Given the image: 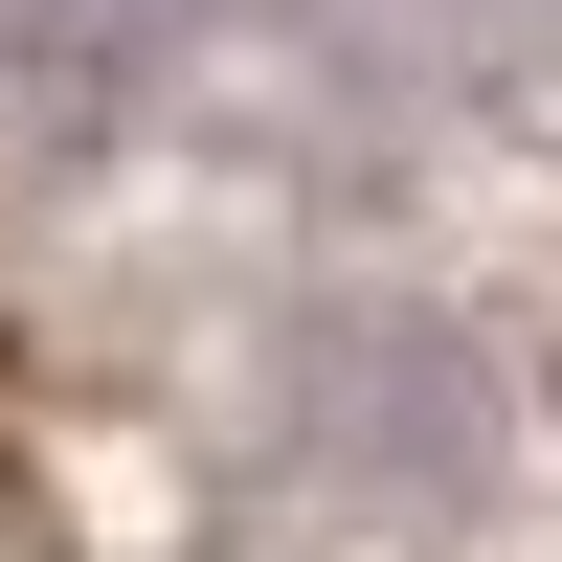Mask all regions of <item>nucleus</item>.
<instances>
[{"mask_svg":"<svg viewBox=\"0 0 562 562\" xmlns=\"http://www.w3.org/2000/svg\"><path fill=\"white\" fill-rule=\"evenodd\" d=\"M180 45H203V0H0V68L23 90H135Z\"/></svg>","mask_w":562,"mask_h":562,"instance_id":"obj_1","label":"nucleus"}]
</instances>
